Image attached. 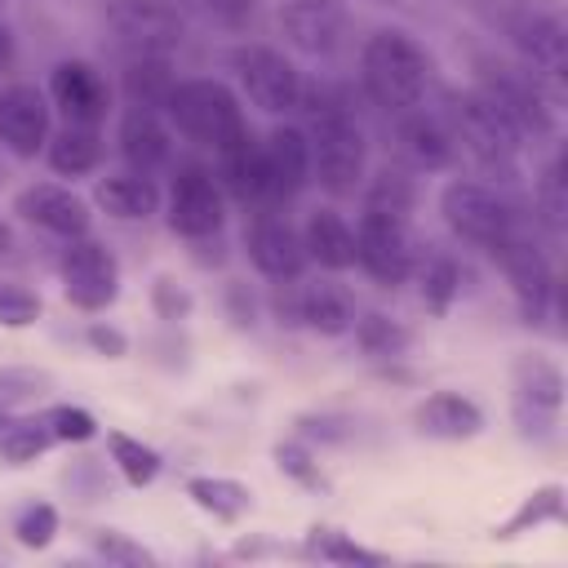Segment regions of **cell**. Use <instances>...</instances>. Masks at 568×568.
<instances>
[{"mask_svg": "<svg viewBox=\"0 0 568 568\" xmlns=\"http://www.w3.org/2000/svg\"><path fill=\"white\" fill-rule=\"evenodd\" d=\"M297 111L306 115L302 133L311 142V182H320L333 200L355 195L368 169V138L351 98L333 84H306Z\"/></svg>", "mask_w": 568, "mask_h": 568, "instance_id": "obj_1", "label": "cell"}, {"mask_svg": "<svg viewBox=\"0 0 568 568\" xmlns=\"http://www.w3.org/2000/svg\"><path fill=\"white\" fill-rule=\"evenodd\" d=\"M359 89L373 106L404 115L426 102L430 89V53L404 27H377L359 44Z\"/></svg>", "mask_w": 568, "mask_h": 568, "instance_id": "obj_2", "label": "cell"}, {"mask_svg": "<svg viewBox=\"0 0 568 568\" xmlns=\"http://www.w3.org/2000/svg\"><path fill=\"white\" fill-rule=\"evenodd\" d=\"M475 89L506 115L519 142H555L559 138V84L524 62H506L497 53L475 58Z\"/></svg>", "mask_w": 568, "mask_h": 568, "instance_id": "obj_3", "label": "cell"}, {"mask_svg": "<svg viewBox=\"0 0 568 568\" xmlns=\"http://www.w3.org/2000/svg\"><path fill=\"white\" fill-rule=\"evenodd\" d=\"M457 151H466V160L484 173V178H497V182H510L519 173V133L506 124V115L470 84V89H448L444 93V106H439Z\"/></svg>", "mask_w": 568, "mask_h": 568, "instance_id": "obj_4", "label": "cell"}, {"mask_svg": "<svg viewBox=\"0 0 568 568\" xmlns=\"http://www.w3.org/2000/svg\"><path fill=\"white\" fill-rule=\"evenodd\" d=\"M164 120L173 124V133H182L186 142H195L213 155L222 146H231L240 133H248V115H244L240 93L213 75L178 80L164 98Z\"/></svg>", "mask_w": 568, "mask_h": 568, "instance_id": "obj_5", "label": "cell"}, {"mask_svg": "<svg viewBox=\"0 0 568 568\" xmlns=\"http://www.w3.org/2000/svg\"><path fill=\"white\" fill-rule=\"evenodd\" d=\"M439 217H444V226L457 240L484 248L488 257L506 240H515L524 231L519 209L493 182H479V178H453V182H444V191H439Z\"/></svg>", "mask_w": 568, "mask_h": 568, "instance_id": "obj_6", "label": "cell"}, {"mask_svg": "<svg viewBox=\"0 0 568 568\" xmlns=\"http://www.w3.org/2000/svg\"><path fill=\"white\" fill-rule=\"evenodd\" d=\"M564 368L546 351H519L510 364V422L519 439H550L564 417Z\"/></svg>", "mask_w": 568, "mask_h": 568, "instance_id": "obj_7", "label": "cell"}, {"mask_svg": "<svg viewBox=\"0 0 568 568\" xmlns=\"http://www.w3.org/2000/svg\"><path fill=\"white\" fill-rule=\"evenodd\" d=\"M501 31L524 67L541 71L546 80H564L568 71V18L559 0H506Z\"/></svg>", "mask_w": 568, "mask_h": 568, "instance_id": "obj_8", "label": "cell"}, {"mask_svg": "<svg viewBox=\"0 0 568 568\" xmlns=\"http://www.w3.org/2000/svg\"><path fill=\"white\" fill-rule=\"evenodd\" d=\"M102 22L124 58H173L186 44V18L173 0H106Z\"/></svg>", "mask_w": 568, "mask_h": 568, "instance_id": "obj_9", "label": "cell"}, {"mask_svg": "<svg viewBox=\"0 0 568 568\" xmlns=\"http://www.w3.org/2000/svg\"><path fill=\"white\" fill-rule=\"evenodd\" d=\"M226 67L240 84V98H248L257 111H266V115L297 111L306 80H302L297 62L288 53H280L271 44H257V40H244L226 53Z\"/></svg>", "mask_w": 568, "mask_h": 568, "instance_id": "obj_10", "label": "cell"}, {"mask_svg": "<svg viewBox=\"0 0 568 568\" xmlns=\"http://www.w3.org/2000/svg\"><path fill=\"white\" fill-rule=\"evenodd\" d=\"M58 284H62V297L75 311L102 315L120 297V257L93 231L75 235V240H62V248H58Z\"/></svg>", "mask_w": 568, "mask_h": 568, "instance_id": "obj_11", "label": "cell"}, {"mask_svg": "<svg viewBox=\"0 0 568 568\" xmlns=\"http://www.w3.org/2000/svg\"><path fill=\"white\" fill-rule=\"evenodd\" d=\"M164 222L173 235L200 244V240H217L222 235V222H226V195L213 178L209 164L200 160H186L173 169V182L164 191Z\"/></svg>", "mask_w": 568, "mask_h": 568, "instance_id": "obj_12", "label": "cell"}, {"mask_svg": "<svg viewBox=\"0 0 568 568\" xmlns=\"http://www.w3.org/2000/svg\"><path fill=\"white\" fill-rule=\"evenodd\" d=\"M355 266L382 288L408 284L417 266V240H413L408 217L364 209L355 222Z\"/></svg>", "mask_w": 568, "mask_h": 568, "instance_id": "obj_13", "label": "cell"}, {"mask_svg": "<svg viewBox=\"0 0 568 568\" xmlns=\"http://www.w3.org/2000/svg\"><path fill=\"white\" fill-rule=\"evenodd\" d=\"M493 262L501 266L506 284H510V297H515V311L524 324H546L550 311H555V297H559V280H555V266L546 257V248L532 240V231L524 226L515 240H506Z\"/></svg>", "mask_w": 568, "mask_h": 568, "instance_id": "obj_14", "label": "cell"}, {"mask_svg": "<svg viewBox=\"0 0 568 568\" xmlns=\"http://www.w3.org/2000/svg\"><path fill=\"white\" fill-rule=\"evenodd\" d=\"M244 253L253 262V271L271 284H293L306 271V248H302V231L280 213V209H257L244 222Z\"/></svg>", "mask_w": 568, "mask_h": 568, "instance_id": "obj_15", "label": "cell"}, {"mask_svg": "<svg viewBox=\"0 0 568 568\" xmlns=\"http://www.w3.org/2000/svg\"><path fill=\"white\" fill-rule=\"evenodd\" d=\"M49 106H58L62 124L102 129L111 115V84L89 58H62L49 71Z\"/></svg>", "mask_w": 568, "mask_h": 568, "instance_id": "obj_16", "label": "cell"}, {"mask_svg": "<svg viewBox=\"0 0 568 568\" xmlns=\"http://www.w3.org/2000/svg\"><path fill=\"white\" fill-rule=\"evenodd\" d=\"M280 31L302 58H333L351 31L346 0H280Z\"/></svg>", "mask_w": 568, "mask_h": 568, "instance_id": "obj_17", "label": "cell"}, {"mask_svg": "<svg viewBox=\"0 0 568 568\" xmlns=\"http://www.w3.org/2000/svg\"><path fill=\"white\" fill-rule=\"evenodd\" d=\"M275 311L288 320V324H302L306 333L315 337H346L351 324H355V297L346 284L337 280H311V284H297L288 297L280 293L275 297Z\"/></svg>", "mask_w": 568, "mask_h": 568, "instance_id": "obj_18", "label": "cell"}, {"mask_svg": "<svg viewBox=\"0 0 568 568\" xmlns=\"http://www.w3.org/2000/svg\"><path fill=\"white\" fill-rule=\"evenodd\" d=\"M53 133V106L49 93L36 84H9L0 89V146L18 160L44 155Z\"/></svg>", "mask_w": 568, "mask_h": 568, "instance_id": "obj_19", "label": "cell"}, {"mask_svg": "<svg viewBox=\"0 0 568 568\" xmlns=\"http://www.w3.org/2000/svg\"><path fill=\"white\" fill-rule=\"evenodd\" d=\"M13 213L22 222H31L36 231L53 235V240H75L93 231V209L84 195H75L62 182H31L13 195Z\"/></svg>", "mask_w": 568, "mask_h": 568, "instance_id": "obj_20", "label": "cell"}, {"mask_svg": "<svg viewBox=\"0 0 568 568\" xmlns=\"http://www.w3.org/2000/svg\"><path fill=\"white\" fill-rule=\"evenodd\" d=\"M115 142H120V155H124V164L133 173L160 178L164 169H173V124L151 106H133L129 102L120 111Z\"/></svg>", "mask_w": 568, "mask_h": 568, "instance_id": "obj_21", "label": "cell"}, {"mask_svg": "<svg viewBox=\"0 0 568 568\" xmlns=\"http://www.w3.org/2000/svg\"><path fill=\"white\" fill-rule=\"evenodd\" d=\"M262 169H266V209L288 204L311 182V142L297 124H275L262 138Z\"/></svg>", "mask_w": 568, "mask_h": 568, "instance_id": "obj_22", "label": "cell"}, {"mask_svg": "<svg viewBox=\"0 0 568 568\" xmlns=\"http://www.w3.org/2000/svg\"><path fill=\"white\" fill-rule=\"evenodd\" d=\"M413 426L417 435L426 439H439V444H466L475 435H484L488 426V413L479 408V399H470L466 390H430L417 408H413Z\"/></svg>", "mask_w": 568, "mask_h": 568, "instance_id": "obj_23", "label": "cell"}, {"mask_svg": "<svg viewBox=\"0 0 568 568\" xmlns=\"http://www.w3.org/2000/svg\"><path fill=\"white\" fill-rule=\"evenodd\" d=\"M395 138H399L404 160L417 173H444V169L457 164V142H453L439 111H422V106L404 111L399 124H395Z\"/></svg>", "mask_w": 568, "mask_h": 568, "instance_id": "obj_24", "label": "cell"}, {"mask_svg": "<svg viewBox=\"0 0 568 568\" xmlns=\"http://www.w3.org/2000/svg\"><path fill=\"white\" fill-rule=\"evenodd\" d=\"M217 186L226 200L235 204H253V209H266V169H262V138L248 129L240 133L231 146L217 151Z\"/></svg>", "mask_w": 568, "mask_h": 568, "instance_id": "obj_25", "label": "cell"}, {"mask_svg": "<svg viewBox=\"0 0 568 568\" xmlns=\"http://www.w3.org/2000/svg\"><path fill=\"white\" fill-rule=\"evenodd\" d=\"M93 204L115 222H151L164 209V191L155 178L120 169V173H106L93 182Z\"/></svg>", "mask_w": 568, "mask_h": 568, "instance_id": "obj_26", "label": "cell"}, {"mask_svg": "<svg viewBox=\"0 0 568 568\" xmlns=\"http://www.w3.org/2000/svg\"><path fill=\"white\" fill-rule=\"evenodd\" d=\"M302 248L306 262H315L320 271H351L355 266V226L337 213V209H311L302 222Z\"/></svg>", "mask_w": 568, "mask_h": 568, "instance_id": "obj_27", "label": "cell"}, {"mask_svg": "<svg viewBox=\"0 0 568 568\" xmlns=\"http://www.w3.org/2000/svg\"><path fill=\"white\" fill-rule=\"evenodd\" d=\"M568 524V501H564V484L550 479V484H537L519 497V506L493 524V541H515L524 532H537V528H564Z\"/></svg>", "mask_w": 568, "mask_h": 568, "instance_id": "obj_28", "label": "cell"}, {"mask_svg": "<svg viewBox=\"0 0 568 568\" xmlns=\"http://www.w3.org/2000/svg\"><path fill=\"white\" fill-rule=\"evenodd\" d=\"M102 155H106L102 129H89V124H62L58 133H49V146H44V160L58 178H89L98 173Z\"/></svg>", "mask_w": 568, "mask_h": 568, "instance_id": "obj_29", "label": "cell"}, {"mask_svg": "<svg viewBox=\"0 0 568 568\" xmlns=\"http://www.w3.org/2000/svg\"><path fill=\"white\" fill-rule=\"evenodd\" d=\"M182 493L213 524H240L253 510V488L240 484V479H231V475H186Z\"/></svg>", "mask_w": 568, "mask_h": 568, "instance_id": "obj_30", "label": "cell"}, {"mask_svg": "<svg viewBox=\"0 0 568 568\" xmlns=\"http://www.w3.org/2000/svg\"><path fill=\"white\" fill-rule=\"evenodd\" d=\"M413 280H417L422 306H426L435 320H444V315L453 311V302L462 297V280H466V271H462V262H457L453 253H444V248H426V253L417 248Z\"/></svg>", "mask_w": 568, "mask_h": 568, "instance_id": "obj_31", "label": "cell"}, {"mask_svg": "<svg viewBox=\"0 0 568 568\" xmlns=\"http://www.w3.org/2000/svg\"><path fill=\"white\" fill-rule=\"evenodd\" d=\"M106 462L115 466V475L129 488H151L160 479V470H164V457H160L155 444H146V439L129 435V430H115V426L106 430Z\"/></svg>", "mask_w": 568, "mask_h": 568, "instance_id": "obj_32", "label": "cell"}, {"mask_svg": "<svg viewBox=\"0 0 568 568\" xmlns=\"http://www.w3.org/2000/svg\"><path fill=\"white\" fill-rule=\"evenodd\" d=\"M351 337H355V346H359L368 359H382V364L404 359L408 346H413V328L399 324V320H390L386 311H364V315H355Z\"/></svg>", "mask_w": 568, "mask_h": 568, "instance_id": "obj_33", "label": "cell"}, {"mask_svg": "<svg viewBox=\"0 0 568 568\" xmlns=\"http://www.w3.org/2000/svg\"><path fill=\"white\" fill-rule=\"evenodd\" d=\"M532 209H537V226L559 240L564 222H568V178H564V155L559 151L546 160V169L532 182Z\"/></svg>", "mask_w": 568, "mask_h": 568, "instance_id": "obj_34", "label": "cell"}, {"mask_svg": "<svg viewBox=\"0 0 568 568\" xmlns=\"http://www.w3.org/2000/svg\"><path fill=\"white\" fill-rule=\"evenodd\" d=\"M311 559H320V564H351V568H377V564H386V555L382 550H373V546H364V541H355L351 532H342V528H328V524H315L311 532H306V546H302Z\"/></svg>", "mask_w": 568, "mask_h": 568, "instance_id": "obj_35", "label": "cell"}, {"mask_svg": "<svg viewBox=\"0 0 568 568\" xmlns=\"http://www.w3.org/2000/svg\"><path fill=\"white\" fill-rule=\"evenodd\" d=\"M53 430L44 426L40 413H18L4 430H0V462L4 466H31L36 457H44L53 448Z\"/></svg>", "mask_w": 568, "mask_h": 568, "instance_id": "obj_36", "label": "cell"}, {"mask_svg": "<svg viewBox=\"0 0 568 568\" xmlns=\"http://www.w3.org/2000/svg\"><path fill=\"white\" fill-rule=\"evenodd\" d=\"M173 84L178 75L169 71V58H124V93L133 106L164 111V98Z\"/></svg>", "mask_w": 568, "mask_h": 568, "instance_id": "obj_37", "label": "cell"}, {"mask_svg": "<svg viewBox=\"0 0 568 568\" xmlns=\"http://www.w3.org/2000/svg\"><path fill=\"white\" fill-rule=\"evenodd\" d=\"M13 541L22 546V550H49L53 541H58V532H62V515H58V506L53 501H44V497H31V501H22L18 510H13Z\"/></svg>", "mask_w": 568, "mask_h": 568, "instance_id": "obj_38", "label": "cell"}, {"mask_svg": "<svg viewBox=\"0 0 568 568\" xmlns=\"http://www.w3.org/2000/svg\"><path fill=\"white\" fill-rule=\"evenodd\" d=\"M49 390H53V377L44 368H31V364H4L0 368V408L4 413H27Z\"/></svg>", "mask_w": 568, "mask_h": 568, "instance_id": "obj_39", "label": "cell"}, {"mask_svg": "<svg viewBox=\"0 0 568 568\" xmlns=\"http://www.w3.org/2000/svg\"><path fill=\"white\" fill-rule=\"evenodd\" d=\"M364 209H377V213H395V217H408L417 209V186L404 169H377L364 186Z\"/></svg>", "mask_w": 568, "mask_h": 568, "instance_id": "obj_40", "label": "cell"}, {"mask_svg": "<svg viewBox=\"0 0 568 568\" xmlns=\"http://www.w3.org/2000/svg\"><path fill=\"white\" fill-rule=\"evenodd\" d=\"M271 457H275V470L284 479H293L297 488H311V493H324L328 488V479L320 470V457H315V444H306V439L293 435V439H280L271 448Z\"/></svg>", "mask_w": 568, "mask_h": 568, "instance_id": "obj_41", "label": "cell"}, {"mask_svg": "<svg viewBox=\"0 0 568 568\" xmlns=\"http://www.w3.org/2000/svg\"><path fill=\"white\" fill-rule=\"evenodd\" d=\"M40 315H44V297H40L31 284H22V280H0V328L22 333V328L40 324Z\"/></svg>", "mask_w": 568, "mask_h": 568, "instance_id": "obj_42", "label": "cell"}, {"mask_svg": "<svg viewBox=\"0 0 568 568\" xmlns=\"http://www.w3.org/2000/svg\"><path fill=\"white\" fill-rule=\"evenodd\" d=\"M40 417L53 430L58 444H89L98 435V417L89 408H80V404H49Z\"/></svg>", "mask_w": 568, "mask_h": 568, "instance_id": "obj_43", "label": "cell"}, {"mask_svg": "<svg viewBox=\"0 0 568 568\" xmlns=\"http://www.w3.org/2000/svg\"><path fill=\"white\" fill-rule=\"evenodd\" d=\"M93 555L115 564V568H151L155 564V555L142 541H133L129 532H120V528H98L93 532Z\"/></svg>", "mask_w": 568, "mask_h": 568, "instance_id": "obj_44", "label": "cell"}, {"mask_svg": "<svg viewBox=\"0 0 568 568\" xmlns=\"http://www.w3.org/2000/svg\"><path fill=\"white\" fill-rule=\"evenodd\" d=\"M151 311H155V320H164V324H182V320L195 311V297H191V288L178 284L173 275H155V280H151Z\"/></svg>", "mask_w": 568, "mask_h": 568, "instance_id": "obj_45", "label": "cell"}, {"mask_svg": "<svg viewBox=\"0 0 568 568\" xmlns=\"http://www.w3.org/2000/svg\"><path fill=\"white\" fill-rule=\"evenodd\" d=\"M293 435L306 439V444L333 448V444H346L351 439V417H342V413H302L293 422Z\"/></svg>", "mask_w": 568, "mask_h": 568, "instance_id": "obj_46", "label": "cell"}, {"mask_svg": "<svg viewBox=\"0 0 568 568\" xmlns=\"http://www.w3.org/2000/svg\"><path fill=\"white\" fill-rule=\"evenodd\" d=\"M84 346H89L93 355H102V359H124V355H129L124 328H115V324H106V320H89V324H84Z\"/></svg>", "mask_w": 568, "mask_h": 568, "instance_id": "obj_47", "label": "cell"}, {"mask_svg": "<svg viewBox=\"0 0 568 568\" xmlns=\"http://www.w3.org/2000/svg\"><path fill=\"white\" fill-rule=\"evenodd\" d=\"M200 4H204V13H209L217 27H226V31L248 27V22H253V9H257V0H200Z\"/></svg>", "mask_w": 568, "mask_h": 568, "instance_id": "obj_48", "label": "cell"}, {"mask_svg": "<svg viewBox=\"0 0 568 568\" xmlns=\"http://www.w3.org/2000/svg\"><path fill=\"white\" fill-rule=\"evenodd\" d=\"M226 311H231V320L240 328H253L257 324V297H253V288L244 280H231L226 284Z\"/></svg>", "mask_w": 568, "mask_h": 568, "instance_id": "obj_49", "label": "cell"}, {"mask_svg": "<svg viewBox=\"0 0 568 568\" xmlns=\"http://www.w3.org/2000/svg\"><path fill=\"white\" fill-rule=\"evenodd\" d=\"M4 253H13V226L9 222H0V257Z\"/></svg>", "mask_w": 568, "mask_h": 568, "instance_id": "obj_50", "label": "cell"}, {"mask_svg": "<svg viewBox=\"0 0 568 568\" xmlns=\"http://www.w3.org/2000/svg\"><path fill=\"white\" fill-rule=\"evenodd\" d=\"M9 53H13V36H9V27L0 22V62H9Z\"/></svg>", "mask_w": 568, "mask_h": 568, "instance_id": "obj_51", "label": "cell"}, {"mask_svg": "<svg viewBox=\"0 0 568 568\" xmlns=\"http://www.w3.org/2000/svg\"><path fill=\"white\" fill-rule=\"evenodd\" d=\"M13 417H18V413H4V408H0V430H4V426H9Z\"/></svg>", "mask_w": 568, "mask_h": 568, "instance_id": "obj_52", "label": "cell"}, {"mask_svg": "<svg viewBox=\"0 0 568 568\" xmlns=\"http://www.w3.org/2000/svg\"><path fill=\"white\" fill-rule=\"evenodd\" d=\"M0 178H4V173H0Z\"/></svg>", "mask_w": 568, "mask_h": 568, "instance_id": "obj_53", "label": "cell"}]
</instances>
